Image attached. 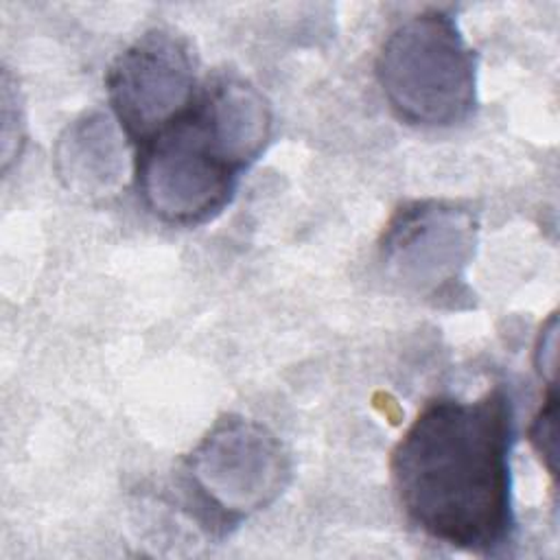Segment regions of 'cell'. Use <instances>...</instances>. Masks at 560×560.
<instances>
[{
  "instance_id": "6da1fadb",
  "label": "cell",
  "mask_w": 560,
  "mask_h": 560,
  "mask_svg": "<svg viewBox=\"0 0 560 560\" xmlns=\"http://www.w3.org/2000/svg\"><path fill=\"white\" fill-rule=\"evenodd\" d=\"M512 402L503 387L475 400L440 396L392 451V486L411 525L448 547L490 556L514 534Z\"/></svg>"
},
{
  "instance_id": "7a4b0ae2",
  "label": "cell",
  "mask_w": 560,
  "mask_h": 560,
  "mask_svg": "<svg viewBox=\"0 0 560 560\" xmlns=\"http://www.w3.org/2000/svg\"><path fill=\"white\" fill-rule=\"evenodd\" d=\"M376 79L407 125L442 129L477 107V59L457 22L438 9L416 13L385 37Z\"/></svg>"
},
{
  "instance_id": "3957f363",
  "label": "cell",
  "mask_w": 560,
  "mask_h": 560,
  "mask_svg": "<svg viewBox=\"0 0 560 560\" xmlns=\"http://www.w3.org/2000/svg\"><path fill=\"white\" fill-rule=\"evenodd\" d=\"M243 171L210 125L199 94L175 122L142 142L136 158L142 203L171 225H197L221 212Z\"/></svg>"
},
{
  "instance_id": "277c9868",
  "label": "cell",
  "mask_w": 560,
  "mask_h": 560,
  "mask_svg": "<svg viewBox=\"0 0 560 560\" xmlns=\"http://www.w3.org/2000/svg\"><path fill=\"white\" fill-rule=\"evenodd\" d=\"M182 472L197 516L208 527L228 529L284 492L291 459L265 424L225 416L188 453Z\"/></svg>"
},
{
  "instance_id": "5b68a950",
  "label": "cell",
  "mask_w": 560,
  "mask_h": 560,
  "mask_svg": "<svg viewBox=\"0 0 560 560\" xmlns=\"http://www.w3.org/2000/svg\"><path fill=\"white\" fill-rule=\"evenodd\" d=\"M477 217L457 203L424 199L394 212L378 243V260L396 284L422 298L457 293L475 256Z\"/></svg>"
},
{
  "instance_id": "8992f818",
  "label": "cell",
  "mask_w": 560,
  "mask_h": 560,
  "mask_svg": "<svg viewBox=\"0 0 560 560\" xmlns=\"http://www.w3.org/2000/svg\"><path fill=\"white\" fill-rule=\"evenodd\" d=\"M105 85L122 131L142 144L195 103L190 48L173 31L151 28L112 61Z\"/></svg>"
},
{
  "instance_id": "52a82bcc",
  "label": "cell",
  "mask_w": 560,
  "mask_h": 560,
  "mask_svg": "<svg viewBox=\"0 0 560 560\" xmlns=\"http://www.w3.org/2000/svg\"><path fill=\"white\" fill-rule=\"evenodd\" d=\"M122 136L103 112L72 120L55 147V171L63 186L83 197L112 195L125 171Z\"/></svg>"
},
{
  "instance_id": "ba28073f",
  "label": "cell",
  "mask_w": 560,
  "mask_h": 560,
  "mask_svg": "<svg viewBox=\"0 0 560 560\" xmlns=\"http://www.w3.org/2000/svg\"><path fill=\"white\" fill-rule=\"evenodd\" d=\"M529 442L538 453L542 466L551 477L558 475V396L556 387H549L545 402L540 405L532 427Z\"/></svg>"
},
{
  "instance_id": "9c48e42d",
  "label": "cell",
  "mask_w": 560,
  "mask_h": 560,
  "mask_svg": "<svg viewBox=\"0 0 560 560\" xmlns=\"http://www.w3.org/2000/svg\"><path fill=\"white\" fill-rule=\"evenodd\" d=\"M534 365L547 387H556V365H558V317L556 313L540 326L534 346Z\"/></svg>"
}]
</instances>
